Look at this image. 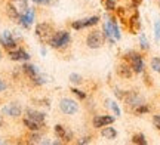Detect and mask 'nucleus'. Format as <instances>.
I'll list each match as a JSON object with an SVG mask.
<instances>
[{"label": "nucleus", "mask_w": 160, "mask_h": 145, "mask_svg": "<svg viewBox=\"0 0 160 145\" xmlns=\"http://www.w3.org/2000/svg\"><path fill=\"white\" fill-rule=\"evenodd\" d=\"M68 41H70L68 31H58V33H55V34L52 36L49 45H51L52 47H55V49H61V47L67 46Z\"/></svg>", "instance_id": "nucleus-3"}, {"label": "nucleus", "mask_w": 160, "mask_h": 145, "mask_svg": "<svg viewBox=\"0 0 160 145\" xmlns=\"http://www.w3.org/2000/svg\"><path fill=\"white\" fill-rule=\"evenodd\" d=\"M0 61H2V52H0Z\"/></svg>", "instance_id": "nucleus-35"}, {"label": "nucleus", "mask_w": 160, "mask_h": 145, "mask_svg": "<svg viewBox=\"0 0 160 145\" xmlns=\"http://www.w3.org/2000/svg\"><path fill=\"white\" fill-rule=\"evenodd\" d=\"M2 111H3V114H6V116L19 117V116H21V111H22V108H21V105H18L17 102H12V104L6 105Z\"/></svg>", "instance_id": "nucleus-9"}, {"label": "nucleus", "mask_w": 160, "mask_h": 145, "mask_svg": "<svg viewBox=\"0 0 160 145\" xmlns=\"http://www.w3.org/2000/svg\"><path fill=\"white\" fill-rule=\"evenodd\" d=\"M151 68H153V71H156V73H160V56H154V58H151Z\"/></svg>", "instance_id": "nucleus-20"}, {"label": "nucleus", "mask_w": 160, "mask_h": 145, "mask_svg": "<svg viewBox=\"0 0 160 145\" xmlns=\"http://www.w3.org/2000/svg\"><path fill=\"white\" fill-rule=\"evenodd\" d=\"M108 104H110V107H111V110L114 111L116 117H120V108H119V105L116 104L114 101H111V102H108Z\"/></svg>", "instance_id": "nucleus-27"}, {"label": "nucleus", "mask_w": 160, "mask_h": 145, "mask_svg": "<svg viewBox=\"0 0 160 145\" xmlns=\"http://www.w3.org/2000/svg\"><path fill=\"white\" fill-rule=\"evenodd\" d=\"M27 116H28V118H31V120H34V122H37V123L45 122V114H43V113H40V111L27 110Z\"/></svg>", "instance_id": "nucleus-13"}, {"label": "nucleus", "mask_w": 160, "mask_h": 145, "mask_svg": "<svg viewBox=\"0 0 160 145\" xmlns=\"http://www.w3.org/2000/svg\"><path fill=\"white\" fill-rule=\"evenodd\" d=\"M70 81H71V83H74V85H79L80 81H82V77H80L79 74L73 73V74H70Z\"/></svg>", "instance_id": "nucleus-26"}, {"label": "nucleus", "mask_w": 160, "mask_h": 145, "mask_svg": "<svg viewBox=\"0 0 160 145\" xmlns=\"http://www.w3.org/2000/svg\"><path fill=\"white\" fill-rule=\"evenodd\" d=\"M0 126H2V120H0Z\"/></svg>", "instance_id": "nucleus-36"}, {"label": "nucleus", "mask_w": 160, "mask_h": 145, "mask_svg": "<svg viewBox=\"0 0 160 145\" xmlns=\"http://www.w3.org/2000/svg\"><path fill=\"white\" fill-rule=\"evenodd\" d=\"M5 89H6V85L2 80H0V92H2V90H5Z\"/></svg>", "instance_id": "nucleus-34"}, {"label": "nucleus", "mask_w": 160, "mask_h": 145, "mask_svg": "<svg viewBox=\"0 0 160 145\" xmlns=\"http://www.w3.org/2000/svg\"><path fill=\"white\" fill-rule=\"evenodd\" d=\"M59 108H61V111H62L64 114L71 116V114H76V113L79 111V105H77V102L73 101V99L64 98V99H61V102H59Z\"/></svg>", "instance_id": "nucleus-6"}, {"label": "nucleus", "mask_w": 160, "mask_h": 145, "mask_svg": "<svg viewBox=\"0 0 160 145\" xmlns=\"http://www.w3.org/2000/svg\"><path fill=\"white\" fill-rule=\"evenodd\" d=\"M55 135H57L58 138H61V139H65V141H70L71 138V133L65 130V128H62L61 124H57L55 126Z\"/></svg>", "instance_id": "nucleus-14"}, {"label": "nucleus", "mask_w": 160, "mask_h": 145, "mask_svg": "<svg viewBox=\"0 0 160 145\" xmlns=\"http://www.w3.org/2000/svg\"><path fill=\"white\" fill-rule=\"evenodd\" d=\"M6 12H8V15H9L11 19H13V21H18V19H19V12H18V9L13 5L6 6Z\"/></svg>", "instance_id": "nucleus-17"}, {"label": "nucleus", "mask_w": 160, "mask_h": 145, "mask_svg": "<svg viewBox=\"0 0 160 145\" xmlns=\"http://www.w3.org/2000/svg\"><path fill=\"white\" fill-rule=\"evenodd\" d=\"M24 124H25V126H27L30 130H33V132H37V130L40 129V128H39L40 123L34 122V120H31V118H28V117H27V118L24 120Z\"/></svg>", "instance_id": "nucleus-18"}, {"label": "nucleus", "mask_w": 160, "mask_h": 145, "mask_svg": "<svg viewBox=\"0 0 160 145\" xmlns=\"http://www.w3.org/2000/svg\"><path fill=\"white\" fill-rule=\"evenodd\" d=\"M114 122V117L111 116H95L93 118V126L98 129H102L104 126H108Z\"/></svg>", "instance_id": "nucleus-10"}, {"label": "nucleus", "mask_w": 160, "mask_h": 145, "mask_svg": "<svg viewBox=\"0 0 160 145\" xmlns=\"http://www.w3.org/2000/svg\"><path fill=\"white\" fill-rule=\"evenodd\" d=\"M53 34H55V33H53V28H52L51 24L42 22L36 27V36H37V39H39L42 43H49Z\"/></svg>", "instance_id": "nucleus-1"}, {"label": "nucleus", "mask_w": 160, "mask_h": 145, "mask_svg": "<svg viewBox=\"0 0 160 145\" xmlns=\"http://www.w3.org/2000/svg\"><path fill=\"white\" fill-rule=\"evenodd\" d=\"M0 41H2L3 47H6L8 51H13V49H17V41L13 40L11 31H8V30L3 31V34L0 36Z\"/></svg>", "instance_id": "nucleus-7"}, {"label": "nucleus", "mask_w": 160, "mask_h": 145, "mask_svg": "<svg viewBox=\"0 0 160 145\" xmlns=\"http://www.w3.org/2000/svg\"><path fill=\"white\" fill-rule=\"evenodd\" d=\"M104 5H105V9H107V11H114L116 9L114 0H104Z\"/></svg>", "instance_id": "nucleus-25"}, {"label": "nucleus", "mask_w": 160, "mask_h": 145, "mask_svg": "<svg viewBox=\"0 0 160 145\" xmlns=\"http://www.w3.org/2000/svg\"><path fill=\"white\" fill-rule=\"evenodd\" d=\"M101 135H102L105 139H114L116 136H117V130L114 128H107V126H104L102 130H101Z\"/></svg>", "instance_id": "nucleus-15"}, {"label": "nucleus", "mask_w": 160, "mask_h": 145, "mask_svg": "<svg viewBox=\"0 0 160 145\" xmlns=\"http://www.w3.org/2000/svg\"><path fill=\"white\" fill-rule=\"evenodd\" d=\"M86 25H85V19L83 21H76V22H73V28L74 30H82V28H85Z\"/></svg>", "instance_id": "nucleus-29"}, {"label": "nucleus", "mask_w": 160, "mask_h": 145, "mask_svg": "<svg viewBox=\"0 0 160 145\" xmlns=\"http://www.w3.org/2000/svg\"><path fill=\"white\" fill-rule=\"evenodd\" d=\"M133 113H135V114H138V116H141V114H145V113H148V107H147L145 104L138 105V107H135V108H133Z\"/></svg>", "instance_id": "nucleus-21"}, {"label": "nucleus", "mask_w": 160, "mask_h": 145, "mask_svg": "<svg viewBox=\"0 0 160 145\" xmlns=\"http://www.w3.org/2000/svg\"><path fill=\"white\" fill-rule=\"evenodd\" d=\"M153 123H154V126L160 130V116H154L153 117Z\"/></svg>", "instance_id": "nucleus-31"}, {"label": "nucleus", "mask_w": 160, "mask_h": 145, "mask_svg": "<svg viewBox=\"0 0 160 145\" xmlns=\"http://www.w3.org/2000/svg\"><path fill=\"white\" fill-rule=\"evenodd\" d=\"M30 139H31V142H39V136H37V135H31V136H30Z\"/></svg>", "instance_id": "nucleus-33"}, {"label": "nucleus", "mask_w": 160, "mask_h": 145, "mask_svg": "<svg viewBox=\"0 0 160 145\" xmlns=\"http://www.w3.org/2000/svg\"><path fill=\"white\" fill-rule=\"evenodd\" d=\"M22 70H24V73H25V74H27V75L30 77V79H31V80H34L36 77L39 75V73H37V70H36V67H34V65L25 64V65L22 67Z\"/></svg>", "instance_id": "nucleus-16"}, {"label": "nucleus", "mask_w": 160, "mask_h": 145, "mask_svg": "<svg viewBox=\"0 0 160 145\" xmlns=\"http://www.w3.org/2000/svg\"><path fill=\"white\" fill-rule=\"evenodd\" d=\"M132 73H133V70H132L131 65H128V64H122V65H119V68H117V74H119L120 77H123V79H131Z\"/></svg>", "instance_id": "nucleus-12"}, {"label": "nucleus", "mask_w": 160, "mask_h": 145, "mask_svg": "<svg viewBox=\"0 0 160 145\" xmlns=\"http://www.w3.org/2000/svg\"><path fill=\"white\" fill-rule=\"evenodd\" d=\"M126 105H129V107H132V108H135V107H138V105H142L144 104V99L138 95L137 92H128L126 93Z\"/></svg>", "instance_id": "nucleus-8"}, {"label": "nucleus", "mask_w": 160, "mask_h": 145, "mask_svg": "<svg viewBox=\"0 0 160 145\" xmlns=\"http://www.w3.org/2000/svg\"><path fill=\"white\" fill-rule=\"evenodd\" d=\"M104 33H105V37L110 40V43H114V40H120V31L114 19H110L104 24Z\"/></svg>", "instance_id": "nucleus-2"}, {"label": "nucleus", "mask_w": 160, "mask_h": 145, "mask_svg": "<svg viewBox=\"0 0 160 145\" xmlns=\"http://www.w3.org/2000/svg\"><path fill=\"white\" fill-rule=\"evenodd\" d=\"M159 5H160V3H159Z\"/></svg>", "instance_id": "nucleus-37"}, {"label": "nucleus", "mask_w": 160, "mask_h": 145, "mask_svg": "<svg viewBox=\"0 0 160 145\" xmlns=\"http://www.w3.org/2000/svg\"><path fill=\"white\" fill-rule=\"evenodd\" d=\"M126 61H129L131 62V67L133 73H142L144 71V59L142 56L137 52H129L126 53Z\"/></svg>", "instance_id": "nucleus-4"}, {"label": "nucleus", "mask_w": 160, "mask_h": 145, "mask_svg": "<svg viewBox=\"0 0 160 145\" xmlns=\"http://www.w3.org/2000/svg\"><path fill=\"white\" fill-rule=\"evenodd\" d=\"M71 92L74 93L76 96H79L80 99H85V98H86V93H83V92H82V90H79V89H73Z\"/></svg>", "instance_id": "nucleus-30"}, {"label": "nucleus", "mask_w": 160, "mask_h": 145, "mask_svg": "<svg viewBox=\"0 0 160 145\" xmlns=\"http://www.w3.org/2000/svg\"><path fill=\"white\" fill-rule=\"evenodd\" d=\"M51 0H33V3H37V5H49Z\"/></svg>", "instance_id": "nucleus-32"}, {"label": "nucleus", "mask_w": 160, "mask_h": 145, "mask_svg": "<svg viewBox=\"0 0 160 145\" xmlns=\"http://www.w3.org/2000/svg\"><path fill=\"white\" fill-rule=\"evenodd\" d=\"M139 25H141V24H139V18H138V13H135V15L131 18V27H132V30H133V31H137V30L139 28Z\"/></svg>", "instance_id": "nucleus-22"}, {"label": "nucleus", "mask_w": 160, "mask_h": 145, "mask_svg": "<svg viewBox=\"0 0 160 145\" xmlns=\"http://www.w3.org/2000/svg\"><path fill=\"white\" fill-rule=\"evenodd\" d=\"M132 142H133V144H139V145H145L147 144V139H145V136H144L142 133H139V135H133Z\"/></svg>", "instance_id": "nucleus-19"}, {"label": "nucleus", "mask_w": 160, "mask_h": 145, "mask_svg": "<svg viewBox=\"0 0 160 145\" xmlns=\"http://www.w3.org/2000/svg\"><path fill=\"white\" fill-rule=\"evenodd\" d=\"M102 43H104V37L99 31H92L86 37V45L91 49H98V47L102 46Z\"/></svg>", "instance_id": "nucleus-5"}, {"label": "nucleus", "mask_w": 160, "mask_h": 145, "mask_svg": "<svg viewBox=\"0 0 160 145\" xmlns=\"http://www.w3.org/2000/svg\"><path fill=\"white\" fill-rule=\"evenodd\" d=\"M139 43H141V47H142L144 51H147V49H148V40H147V37H145V36L144 34H141L139 36Z\"/></svg>", "instance_id": "nucleus-24"}, {"label": "nucleus", "mask_w": 160, "mask_h": 145, "mask_svg": "<svg viewBox=\"0 0 160 145\" xmlns=\"http://www.w3.org/2000/svg\"><path fill=\"white\" fill-rule=\"evenodd\" d=\"M154 37H156V41L160 40V21H156V25H154Z\"/></svg>", "instance_id": "nucleus-28"}, {"label": "nucleus", "mask_w": 160, "mask_h": 145, "mask_svg": "<svg viewBox=\"0 0 160 145\" xmlns=\"http://www.w3.org/2000/svg\"><path fill=\"white\" fill-rule=\"evenodd\" d=\"M98 21H99V18H98V17L88 18V19H85V25H86V27H92V25H97Z\"/></svg>", "instance_id": "nucleus-23"}, {"label": "nucleus", "mask_w": 160, "mask_h": 145, "mask_svg": "<svg viewBox=\"0 0 160 145\" xmlns=\"http://www.w3.org/2000/svg\"><path fill=\"white\" fill-rule=\"evenodd\" d=\"M9 58L13 59V61H28L30 55L22 49H18V51H9Z\"/></svg>", "instance_id": "nucleus-11"}]
</instances>
